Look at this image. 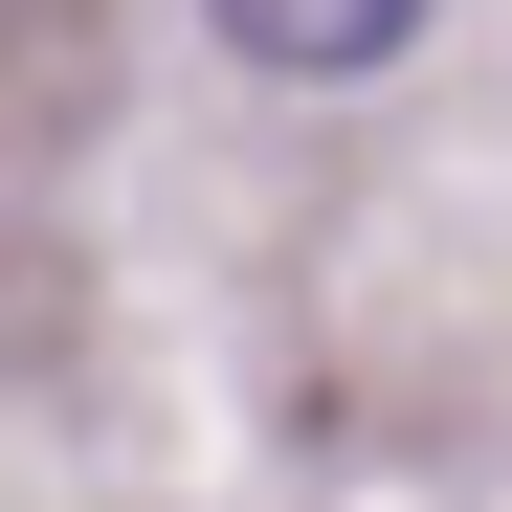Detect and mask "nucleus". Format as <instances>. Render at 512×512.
Segmentation results:
<instances>
[{"mask_svg":"<svg viewBox=\"0 0 512 512\" xmlns=\"http://www.w3.org/2000/svg\"><path fill=\"white\" fill-rule=\"evenodd\" d=\"M201 23H223L245 67H290V90H357V67H401L446 0H201Z\"/></svg>","mask_w":512,"mask_h":512,"instance_id":"1","label":"nucleus"}]
</instances>
